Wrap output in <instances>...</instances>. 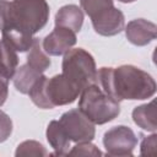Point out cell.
<instances>
[{
    "instance_id": "22",
    "label": "cell",
    "mask_w": 157,
    "mask_h": 157,
    "mask_svg": "<svg viewBox=\"0 0 157 157\" xmlns=\"http://www.w3.org/2000/svg\"><path fill=\"white\" fill-rule=\"evenodd\" d=\"M12 132V120L2 110H0V142L6 141Z\"/></svg>"
},
{
    "instance_id": "23",
    "label": "cell",
    "mask_w": 157,
    "mask_h": 157,
    "mask_svg": "<svg viewBox=\"0 0 157 157\" xmlns=\"http://www.w3.org/2000/svg\"><path fill=\"white\" fill-rule=\"evenodd\" d=\"M10 18V1L0 0V31L7 25Z\"/></svg>"
},
{
    "instance_id": "11",
    "label": "cell",
    "mask_w": 157,
    "mask_h": 157,
    "mask_svg": "<svg viewBox=\"0 0 157 157\" xmlns=\"http://www.w3.org/2000/svg\"><path fill=\"white\" fill-rule=\"evenodd\" d=\"M82 23H83V12L77 5L74 4L61 6L55 15L56 27L69 28L75 33L80 32Z\"/></svg>"
},
{
    "instance_id": "8",
    "label": "cell",
    "mask_w": 157,
    "mask_h": 157,
    "mask_svg": "<svg viewBox=\"0 0 157 157\" xmlns=\"http://www.w3.org/2000/svg\"><path fill=\"white\" fill-rule=\"evenodd\" d=\"M76 33L69 28L56 27L44 37L42 45L48 55L59 56L69 52L76 44Z\"/></svg>"
},
{
    "instance_id": "14",
    "label": "cell",
    "mask_w": 157,
    "mask_h": 157,
    "mask_svg": "<svg viewBox=\"0 0 157 157\" xmlns=\"http://www.w3.org/2000/svg\"><path fill=\"white\" fill-rule=\"evenodd\" d=\"M132 120L141 129L155 132L157 130L156 103H155V101H151L150 103L135 107L134 110H132Z\"/></svg>"
},
{
    "instance_id": "21",
    "label": "cell",
    "mask_w": 157,
    "mask_h": 157,
    "mask_svg": "<svg viewBox=\"0 0 157 157\" xmlns=\"http://www.w3.org/2000/svg\"><path fill=\"white\" fill-rule=\"evenodd\" d=\"M156 147H157V135L153 132L152 135L144 137L140 146V153L142 156H155Z\"/></svg>"
},
{
    "instance_id": "12",
    "label": "cell",
    "mask_w": 157,
    "mask_h": 157,
    "mask_svg": "<svg viewBox=\"0 0 157 157\" xmlns=\"http://www.w3.org/2000/svg\"><path fill=\"white\" fill-rule=\"evenodd\" d=\"M47 140L52 148L54 150V155L56 156H65L70 148V139L65 134L64 129L61 128L58 120H52L47 126Z\"/></svg>"
},
{
    "instance_id": "19",
    "label": "cell",
    "mask_w": 157,
    "mask_h": 157,
    "mask_svg": "<svg viewBox=\"0 0 157 157\" xmlns=\"http://www.w3.org/2000/svg\"><path fill=\"white\" fill-rule=\"evenodd\" d=\"M15 156H48V151L40 142L34 140H26L17 146Z\"/></svg>"
},
{
    "instance_id": "2",
    "label": "cell",
    "mask_w": 157,
    "mask_h": 157,
    "mask_svg": "<svg viewBox=\"0 0 157 157\" xmlns=\"http://www.w3.org/2000/svg\"><path fill=\"white\" fill-rule=\"evenodd\" d=\"M48 18L49 5L45 0H12L10 1V18L4 28L15 27L33 36L47 25Z\"/></svg>"
},
{
    "instance_id": "18",
    "label": "cell",
    "mask_w": 157,
    "mask_h": 157,
    "mask_svg": "<svg viewBox=\"0 0 157 157\" xmlns=\"http://www.w3.org/2000/svg\"><path fill=\"white\" fill-rule=\"evenodd\" d=\"M80 5L82 10L86 12V15L90 16V18H94L102 12L112 9L114 6L113 0H80Z\"/></svg>"
},
{
    "instance_id": "24",
    "label": "cell",
    "mask_w": 157,
    "mask_h": 157,
    "mask_svg": "<svg viewBox=\"0 0 157 157\" xmlns=\"http://www.w3.org/2000/svg\"><path fill=\"white\" fill-rule=\"evenodd\" d=\"M9 94V78L0 75V107L5 103Z\"/></svg>"
},
{
    "instance_id": "4",
    "label": "cell",
    "mask_w": 157,
    "mask_h": 157,
    "mask_svg": "<svg viewBox=\"0 0 157 157\" xmlns=\"http://www.w3.org/2000/svg\"><path fill=\"white\" fill-rule=\"evenodd\" d=\"M61 67V74L72 81L81 91L96 81V61L92 54L82 48L70 49L66 52L64 54Z\"/></svg>"
},
{
    "instance_id": "9",
    "label": "cell",
    "mask_w": 157,
    "mask_h": 157,
    "mask_svg": "<svg viewBox=\"0 0 157 157\" xmlns=\"http://www.w3.org/2000/svg\"><path fill=\"white\" fill-rule=\"evenodd\" d=\"M91 21L94 32L104 37H110L120 33L124 29L125 25L123 12L114 6L92 18Z\"/></svg>"
},
{
    "instance_id": "6",
    "label": "cell",
    "mask_w": 157,
    "mask_h": 157,
    "mask_svg": "<svg viewBox=\"0 0 157 157\" xmlns=\"http://www.w3.org/2000/svg\"><path fill=\"white\" fill-rule=\"evenodd\" d=\"M103 145L109 156H132V151L137 145V136L131 128L118 125L104 132Z\"/></svg>"
},
{
    "instance_id": "15",
    "label": "cell",
    "mask_w": 157,
    "mask_h": 157,
    "mask_svg": "<svg viewBox=\"0 0 157 157\" xmlns=\"http://www.w3.org/2000/svg\"><path fill=\"white\" fill-rule=\"evenodd\" d=\"M18 65L17 52L7 44L2 38L0 39V75L12 78Z\"/></svg>"
},
{
    "instance_id": "20",
    "label": "cell",
    "mask_w": 157,
    "mask_h": 157,
    "mask_svg": "<svg viewBox=\"0 0 157 157\" xmlns=\"http://www.w3.org/2000/svg\"><path fill=\"white\" fill-rule=\"evenodd\" d=\"M67 155L71 156H102V151L91 141H83V142H77L69 152Z\"/></svg>"
},
{
    "instance_id": "5",
    "label": "cell",
    "mask_w": 157,
    "mask_h": 157,
    "mask_svg": "<svg viewBox=\"0 0 157 157\" xmlns=\"http://www.w3.org/2000/svg\"><path fill=\"white\" fill-rule=\"evenodd\" d=\"M58 121L60 123L70 141H92L94 137V124L80 109H70L65 112Z\"/></svg>"
},
{
    "instance_id": "3",
    "label": "cell",
    "mask_w": 157,
    "mask_h": 157,
    "mask_svg": "<svg viewBox=\"0 0 157 157\" xmlns=\"http://www.w3.org/2000/svg\"><path fill=\"white\" fill-rule=\"evenodd\" d=\"M78 109L93 124L98 125L112 121L120 113L119 102L102 91L96 83L88 85L81 91Z\"/></svg>"
},
{
    "instance_id": "16",
    "label": "cell",
    "mask_w": 157,
    "mask_h": 157,
    "mask_svg": "<svg viewBox=\"0 0 157 157\" xmlns=\"http://www.w3.org/2000/svg\"><path fill=\"white\" fill-rule=\"evenodd\" d=\"M27 64L39 72H44L52 64L50 58L44 52L43 45H42V40L39 38H34L31 48L28 49Z\"/></svg>"
},
{
    "instance_id": "7",
    "label": "cell",
    "mask_w": 157,
    "mask_h": 157,
    "mask_svg": "<svg viewBox=\"0 0 157 157\" xmlns=\"http://www.w3.org/2000/svg\"><path fill=\"white\" fill-rule=\"evenodd\" d=\"M45 92L52 108L58 105H66L76 101L81 90L63 74L55 75L47 80Z\"/></svg>"
},
{
    "instance_id": "10",
    "label": "cell",
    "mask_w": 157,
    "mask_h": 157,
    "mask_svg": "<svg viewBox=\"0 0 157 157\" xmlns=\"http://www.w3.org/2000/svg\"><path fill=\"white\" fill-rule=\"evenodd\" d=\"M125 36L131 44L144 47L156 39L157 26L145 18H135L126 25Z\"/></svg>"
},
{
    "instance_id": "17",
    "label": "cell",
    "mask_w": 157,
    "mask_h": 157,
    "mask_svg": "<svg viewBox=\"0 0 157 157\" xmlns=\"http://www.w3.org/2000/svg\"><path fill=\"white\" fill-rule=\"evenodd\" d=\"M47 80L48 77L42 75L37 82L33 85V87L31 88V91L28 92V96L29 98L32 99V102L42 108V109H52V105L48 101V97H47V92H45V85H47Z\"/></svg>"
},
{
    "instance_id": "1",
    "label": "cell",
    "mask_w": 157,
    "mask_h": 157,
    "mask_svg": "<svg viewBox=\"0 0 157 157\" xmlns=\"http://www.w3.org/2000/svg\"><path fill=\"white\" fill-rule=\"evenodd\" d=\"M94 83L118 102L123 99H147L156 93L155 78L134 65L103 66L97 70Z\"/></svg>"
},
{
    "instance_id": "13",
    "label": "cell",
    "mask_w": 157,
    "mask_h": 157,
    "mask_svg": "<svg viewBox=\"0 0 157 157\" xmlns=\"http://www.w3.org/2000/svg\"><path fill=\"white\" fill-rule=\"evenodd\" d=\"M42 75H43V72L37 71L36 69H33L32 66H29L26 63V64H23L16 69V71L12 76L13 86L20 93L28 94V92L31 91L33 85L37 82V80Z\"/></svg>"
},
{
    "instance_id": "25",
    "label": "cell",
    "mask_w": 157,
    "mask_h": 157,
    "mask_svg": "<svg viewBox=\"0 0 157 157\" xmlns=\"http://www.w3.org/2000/svg\"><path fill=\"white\" fill-rule=\"evenodd\" d=\"M118 1L124 2V4H129V2H134V1H136V0H118Z\"/></svg>"
}]
</instances>
